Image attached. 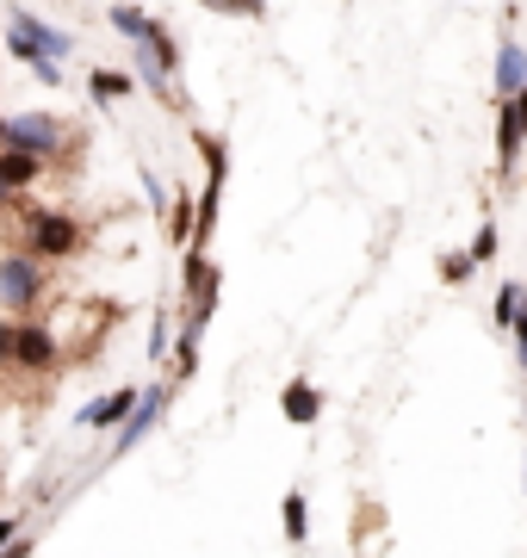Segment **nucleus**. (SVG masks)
Instances as JSON below:
<instances>
[{"label":"nucleus","mask_w":527,"mask_h":558,"mask_svg":"<svg viewBox=\"0 0 527 558\" xmlns=\"http://www.w3.org/2000/svg\"><path fill=\"white\" fill-rule=\"evenodd\" d=\"M471 274H478V260H471L466 248H453V255H441V286H466Z\"/></svg>","instance_id":"aec40b11"},{"label":"nucleus","mask_w":527,"mask_h":558,"mask_svg":"<svg viewBox=\"0 0 527 558\" xmlns=\"http://www.w3.org/2000/svg\"><path fill=\"white\" fill-rule=\"evenodd\" d=\"M0 211H13V193H7V180H0Z\"/></svg>","instance_id":"a878e982"},{"label":"nucleus","mask_w":527,"mask_h":558,"mask_svg":"<svg viewBox=\"0 0 527 558\" xmlns=\"http://www.w3.org/2000/svg\"><path fill=\"white\" fill-rule=\"evenodd\" d=\"M522 143H527V87L515 94V100L497 106V168H503V174H515Z\"/></svg>","instance_id":"1a4fd4ad"},{"label":"nucleus","mask_w":527,"mask_h":558,"mask_svg":"<svg viewBox=\"0 0 527 558\" xmlns=\"http://www.w3.org/2000/svg\"><path fill=\"white\" fill-rule=\"evenodd\" d=\"M106 25L131 44V69H137L143 87H149L168 112H186L181 94H174V75H181V38H174L162 20H149L143 7H106Z\"/></svg>","instance_id":"f257e3e1"},{"label":"nucleus","mask_w":527,"mask_h":558,"mask_svg":"<svg viewBox=\"0 0 527 558\" xmlns=\"http://www.w3.org/2000/svg\"><path fill=\"white\" fill-rule=\"evenodd\" d=\"M280 416L292 422V428H310V422L323 416V385L305 379V373H298V379H285L280 385Z\"/></svg>","instance_id":"9b49d317"},{"label":"nucleus","mask_w":527,"mask_h":558,"mask_svg":"<svg viewBox=\"0 0 527 558\" xmlns=\"http://www.w3.org/2000/svg\"><path fill=\"white\" fill-rule=\"evenodd\" d=\"M471 260H478V267H490V260H497V223H478V236H471V248H466Z\"/></svg>","instance_id":"412c9836"},{"label":"nucleus","mask_w":527,"mask_h":558,"mask_svg":"<svg viewBox=\"0 0 527 558\" xmlns=\"http://www.w3.org/2000/svg\"><path fill=\"white\" fill-rule=\"evenodd\" d=\"M131 87H137V81H131V75H119V69H94V75H87V94H94V106L131 100Z\"/></svg>","instance_id":"f3484780"},{"label":"nucleus","mask_w":527,"mask_h":558,"mask_svg":"<svg viewBox=\"0 0 527 558\" xmlns=\"http://www.w3.org/2000/svg\"><path fill=\"white\" fill-rule=\"evenodd\" d=\"M143 403V385H119V391H100V398L82 410V428L87 435H119L124 422H131V410Z\"/></svg>","instance_id":"6e6552de"},{"label":"nucleus","mask_w":527,"mask_h":558,"mask_svg":"<svg viewBox=\"0 0 527 558\" xmlns=\"http://www.w3.org/2000/svg\"><path fill=\"white\" fill-rule=\"evenodd\" d=\"M7 373H25V379H50V373H62V341L50 323L38 317H20V329H13V366Z\"/></svg>","instance_id":"423d86ee"},{"label":"nucleus","mask_w":527,"mask_h":558,"mask_svg":"<svg viewBox=\"0 0 527 558\" xmlns=\"http://www.w3.org/2000/svg\"><path fill=\"white\" fill-rule=\"evenodd\" d=\"M199 7H218V13H230V20H267L261 0H199Z\"/></svg>","instance_id":"4be33fe9"},{"label":"nucleus","mask_w":527,"mask_h":558,"mask_svg":"<svg viewBox=\"0 0 527 558\" xmlns=\"http://www.w3.org/2000/svg\"><path fill=\"white\" fill-rule=\"evenodd\" d=\"M7 32H20L32 50H44V57H57V62L75 50V38H69V32H57V25H44L32 7H7Z\"/></svg>","instance_id":"9d476101"},{"label":"nucleus","mask_w":527,"mask_h":558,"mask_svg":"<svg viewBox=\"0 0 527 558\" xmlns=\"http://www.w3.org/2000/svg\"><path fill=\"white\" fill-rule=\"evenodd\" d=\"M218 299H223V274L218 260H211V248H186L181 255V304H186V336H199L211 329V317H218Z\"/></svg>","instance_id":"7ed1b4c3"},{"label":"nucleus","mask_w":527,"mask_h":558,"mask_svg":"<svg viewBox=\"0 0 527 558\" xmlns=\"http://www.w3.org/2000/svg\"><path fill=\"white\" fill-rule=\"evenodd\" d=\"M20 534H25V515H0V553H7Z\"/></svg>","instance_id":"393cba45"},{"label":"nucleus","mask_w":527,"mask_h":558,"mask_svg":"<svg viewBox=\"0 0 527 558\" xmlns=\"http://www.w3.org/2000/svg\"><path fill=\"white\" fill-rule=\"evenodd\" d=\"M82 143L87 137H75L57 112H13V119H7V149H32V156L50 161V168H69V156H75Z\"/></svg>","instance_id":"20e7f679"},{"label":"nucleus","mask_w":527,"mask_h":558,"mask_svg":"<svg viewBox=\"0 0 527 558\" xmlns=\"http://www.w3.org/2000/svg\"><path fill=\"white\" fill-rule=\"evenodd\" d=\"M50 292V267L38 255H25V248H7L0 255V311L7 317H32Z\"/></svg>","instance_id":"39448f33"},{"label":"nucleus","mask_w":527,"mask_h":558,"mask_svg":"<svg viewBox=\"0 0 527 558\" xmlns=\"http://www.w3.org/2000/svg\"><path fill=\"white\" fill-rule=\"evenodd\" d=\"M13 329H20V317H0V373L13 366Z\"/></svg>","instance_id":"b1692460"},{"label":"nucleus","mask_w":527,"mask_h":558,"mask_svg":"<svg viewBox=\"0 0 527 558\" xmlns=\"http://www.w3.org/2000/svg\"><path fill=\"white\" fill-rule=\"evenodd\" d=\"M20 230H25L20 248H25V255H38L44 267L82 255V242H87L82 218H75V211H62V205H20Z\"/></svg>","instance_id":"f03ea898"},{"label":"nucleus","mask_w":527,"mask_h":558,"mask_svg":"<svg viewBox=\"0 0 527 558\" xmlns=\"http://www.w3.org/2000/svg\"><path fill=\"white\" fill-rule=\"evenodd\" d=\"M44 174H50V161H38L32 149H0V180H7V193H13V199L32 193Z\"/></svg>","instance_id":"ddd939ff"},{"label":"nucleus","mask_w":527,"mask_h":558,"mask_svg":"<svg viewBox=\"0 0 527 558\" xmlns=\"http://www.w3.org/2000/svg\"><path fill=\"white\" fill-rule=\"evenodd\" d=\"M193 223H199V199H193V193H174V199H168V211H162V230H168V242H174V248H193Z\"/></svg>","instance_id":"4468645a"},{"label":"nucleus","mask_w":527,"mask_h":558,"mask_svg":"<svg viewBox=\"0 0 527 558\" xmlns=\"http://www.w3.org/2000/svg\"><path fill=\"white\" fill-rule=\"evenodd\" d=\"M490 87H497V106L515 100L527 87V44L522 38H503L497 44V75H490Z\"/></svg>","instance_id":"f8f14e48"},{"label":"nucleus","mask_w":527,"mask_h":558,"mask_svg":"<svg viewBox=\"0 0 527 558\" xmlns=\"http://www.w3.org/2000/svg\"><path fill=\"white\" fill-rule=\"evenodd\" d=\"M280 527H285V546H305V539H310V497H305V490H285Z\"/></svg>","instance_id":"dca6fc26"},{"label":"nucleus","mask_w":527,"mask_h":558,"mask_svg":"<svg viewBox=\"0 0 527 558\" xmlns=\"http://www.w3.org/2000/svg\"><path fill=\"white\" fill-rule=\"evenodd\" d=\"M508 336H515V360H522V373H527V292H522V311H515V329Z\"/></svg>","instance_id":"5701e85b"},{"label":"nucleus","mask_w":527,"mask_h":558,"mask_svg":"<svg viewBox=\"0 0 527 558\" xmlns=\"http://www.w3.org/2000/svg\"><path fill=\"white\" fill-rule=\"evenodd\" d=\"M522 484H527V465H522Z\"/></svg>","instance_id":"cd10ccee"},{"label":"nucleus","mask_w":527,"mask_h":558,"mask_svg":"<svg viewBox=\"0 0 527 558\" xmlns=\"http://www.w3.org/2000/svg\"><path fill=\"white\" fill-rule=\"evenodd\" d=\"M168 348H174V311H156V323H149V360H162L168 366Z\"/></svg>","instance_id":"6ab92c4d"},{"label":"nucleus","mask_w":527,"mask_h":558,"mask_svg":"<svg viewBox=\"0 0 527 558\" xmlns=\"http://www.w3.org/2000/svg\"><path fill=\"white\" fill-rule=\"evenodd\" d=\"M162 379L174 385V391L199 379V336H186V329L174 336V348H168V366H162Z\"/></svg>","instance_id":"2eb2a0df"},{"label":"nucleus","mask_w":527,"mask_h":558,"mask_svg":"<svg viewBox=\"0 0 527 558\" xmlns=\"http://www.w3.org/2000/svg\"><path fill=\"white\" fill-rule=\"evenodd\" d=\"M174 398H181V391H174L168 379H149V385H143V403L131 410V422H124L119 435H112V459H131V447H143V440L156 435Z\"/></svg>","instance_id":"0eeeda50"},{"label":"nucleus","mask_w":527,"mask_h":558,"mask_svg":"<svg viewBox=\"0 0 527 558\" xmlns=\"http://www.w3.org/2000/svg\"><path fill=\"white\" fill-rule=\"evenodd\" d=\"M0 149H7V112H0Z\"/></svg>","instance_id":"bb28decb"},{"label":"nucleus","mask_w":527,"mask_h":558,"mask_svg":"<svg viewBox=\"0 0 527 558\" xmlns=\"http://www.w3.org/2000/svg\"><path fill=\"white\" fill-rule=\"evenodd\" d=\"M522 279H503V286H497V299H490V323H497V329H515V311H522Z\"/></svg>","instance_id":"a211bd4d"}]
</instances>
